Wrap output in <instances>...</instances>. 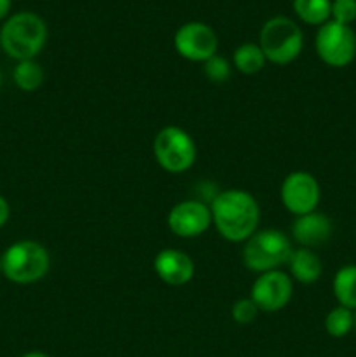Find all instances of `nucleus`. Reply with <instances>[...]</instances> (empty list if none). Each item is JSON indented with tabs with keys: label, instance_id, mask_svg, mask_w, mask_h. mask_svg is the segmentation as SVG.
Instances as JSON below:
<instances>
[{
	"label": "nucleus",
	"instance_id": "f257e3e1",
	"mask_svg": "<svg viewBox=\"0 0 356 357\" xmlns=\"http://www.w3.org/2000/svg\"><path fill=\"white\" fill-rule=\"evenodd\" d=\"M212 222L220 237L229 243L243 244L258 230L260 206L253 194L243 188H227L209 204Z\"/></svg>",
	"mask_w": 356,
	"mask_h": 357
},
{
	"label": "nucleus",
	"instance_id": "f03ea898",
	"mask_svg": "<svg viewBox=\"0 0 356 357\" xmlns=\"http://www.w3.org/2000/svg\"><path fill=\"white\" fill-rule=\"evenodd\" d=\"M47 42V26L38 14L16 13L7 17L0 30V45L16 61L35 59Z\"/></svg>",
	"mask_w": 356,
	"mask_h": 357
},
{
	"label": "nucleus",
	"instance_id": "7ed1b4c3",
	"mask_svg": "<svg viewBox=\"0 0 356 357\" xmlns=\"http://www.w3.org/2000/svg\"><path fill=\"white\" fill-rule=\"evenodd\" d=\"M293 246L285 232L276 229L257 230L246 243H243L241 258L248 271L255 274L279 271L288 264Z\"/></svg>",
	"mask_w": 356,
	"mask_h": 357
},
{
	"label": "nucleus",
	"instance_id": "20e7f679",
	"mask_svg": "<svg viewBox=\"0 0 356 357\" xmlns=\"http://www.w3.org/2000/svg\"><path fill=\"white\" fill-rule=\"evenodd\" d=\"M258 45L267 63L285 66L295 61L304 47V33L288 16H272L262 24Z\"/></svg>",
	"mask_w": 356,
	"mask_h": 357
},
{
	"label": "nucleus",
	"instance_id": "39448f33",
	"mask_svg": "<svg viewBox=\"0 0 356 357\" xmlns=\"http://www.w3.org/2000/svg\"><path fill=\"white\" fill-rule=\"evenodd\" d=\"M49 251L37 241H17L2 255V274L14 284H34L47 275Z\"/></svg>",
	"mask_w": 356,
	"mask_h": 357
},
{
	"label": "nucleus",
	"instance_id": "423d86ee",
	"mask_svg": "<svg viewBox=\"0 0 356 357\" xmlns=\"http://www.w3.org/2000/svg\"><path fill=\"white\" fill-rule=\"evenodd\" d=\"M154 157L161 169L170 174H181L191 169L198 159L194 138L185 129L170 124L164 126L154 138Z\"/></svg>",
	"mask_w": 356,
	"mask_h": 357
},
{
	"label": "nucleus",
	"instance_id": "0eeeda50",
	"mask_svg": "<svg viewBox=\"0 0 356 357\" xmlns=\"http://www.w3.org/2000/svg\"><path fill=\"white\" fill-rule=\"evenodd\" d=\"M316 54L332 68H344L356 58V33L348 24L327 21L314 37Z\"/></svg>",
	"mask_w": 356,
	"mask_h": 357
},
{
	"label": "nucleus",
	"instance_id": "6e6552de",
	"mask_svg": "<svg viewBox=\"0 0 356 357\" xmlns=\"http://www.w3.org/2000/svg\"><path fill=\"white\" fill-rule=\"evenodd\" d=\"M279 197L286 211L293 216L316 211L321 201L320 181L307 171H293L283 180Z\"/></svg>",
	"mask_w": 356,
	"mask_h": 357
},
{
	"label": "nucleus",
	"instance_id": "1a4fd4ad",
	"mask_svg": "<svg viewBox=\"0 0 356 357\" xmlns=\"http://www.w3.org/2000/svg\"><path fill=\"white\" fill-rule=\"evenodd\" d=\"M173 47L187 61L205 63L218 51V37L209 24L188 21L175 31Z\"/></svg>",
	"mask_w": 356,
	"mask_h": 357
},
{
	"label": "nucleus",
	"instance_id": "9d476101",
	"mask_svg": "<svg viewBox=\"0 0 356 357\" xmlns=\"http://www.w3.org/2000/svg\"><path fill=\"white\" fill-rule=\"evenodd\" d=\"M293 296V281L286 272L271 271L258 274L251 284L250 298L260 312H279Z\"/></svg>",
	"mask_w": 356,
	"mask_h": 357
},
{
	"label": "nucleus",
	"instance_id": "9b49d317",
	"mask_svg": "<svg viewBox=\"0 0 356 357\" xmlns=\"http://www.w3.org/2000/svg\"><path fill=\"white\" fill-rule=\"evenodd\" d=\"M212 225L209 206L195 199L178 202L168 213V229L180 239H194L202 236Z\"/></svg>",
	"mask_w": 356,
	"mask_h": 357
},
{
	"label": "nucleus",
	"instance_id": "f8f14e48",
	"mask_svg": "<svg viewBox=\"0 0 356 357\" xmlns=\"http://www.w3.org/2000/svg\"><path fill=\"white\" fill-rule=\"evenodd\" d=\"M154 272L168 286H185L194 279V260L177 248L161 250L154 257Z\"/></svg>",
	"mask_w": 356,
	"mask_h": 357
},
{
	"label": "nucleus",
	"instance_id": "ddd939ff",
	"mask_svg": "<svg viewBox=\"0 0 356 357\" xmlns=\"http://www.w3.org/2000/svg\"><path fill=\"white\" fill-rule=\"evenodd\" d=\"M334 234V223L325 213L311 211L307 215L295 216L292 223V237L300 248H313L323 246L328 243Z\"/></svg>",
	"mask_w": 356,
	"mask_h": 357
},
{
	"label": "nucleus",
	"instance_id": "4468645a",
	"mask_svg": "<svg viewBox=\"0 0 356 357\" xmlns=\"http://www.w3.org/2000/svg\"><path fill=\"white\" fill-rule=\"evenodd\" d=\"M288 268L292 281L300 282V284H313L323 274V264L318 253L307 248H297L292 251L288 258Z\"/></svg>",
	"mask_w": 356,
	"mask_h": 357
},
{
	"label": "nucleus",
	"instance_id": "2eb2a0df",
	"mask_svg": "<svg viewBox=\"0 0 356 357\" xmlns=\"http://www.w3.org/2000/svg\"><path fill=\"white\" fill-rule=\"evenodd\" d=\"M332 291L339 305L356 310V265H344L335 272Z\"/></svg>",
	"mask_w": 356,
	"mask_h": 357
},
{
	"label": "nucleus",
	"instance_id": "dca6fc26",
	"mask_svg": "<svg viewBox=\"0 0 356 357\" xmlns=\"http://www.w3.org/2000/svg\"><path fill=\"white\" fill-rule=\"evenodd\" d=\"M232 63L234 68L243 75H255V73L264 70L267 59H265L260 45L255 44V42H244L234 51Z\"/></svg>",
	"mask_w": 356,
	"mask_h": 357
},
{
	"label": "nucleus",
	"instance_id": "f3484780",
	"mask_svg": "<svg viewBox=\"0 0 356 357\" xmlns=\"http://www.w3.org/2000/svg\"><path fill=\"white\" fill-rule=\"evenodd\" d=\"M13 80L21 91H24V93H34V91H37L44 84V68L35 59L17 61L13 70Z\"/></svg>",
	"mask_w": 356,
	"mask_h": 357
},
{
	"label": "nucleus",
	"instance_id": "a211bd4d",
	"mask_svg": "<svg viewBox=\"0 0 356 357\" xmlns=\"http://www.w3.org/2000/svg\"><path fill=\"white\" fill-rule=\"evenodd\" d=\"M293 10L306 24L321 26L332 17V0H293Z\"/></svg>",
	"mask_w": 356,
	"mask_h": 357
},
{
	"label": "nucleus",
	"instance_id": "6ab92c4d",
	"mask_svg": "<svg viewBox=\"0 0 356 357\" xmlns=\"http://www.w3.org/2000/svg\"><path fill=\"white\" fill-rule=\"evenodd\" d=\"M355 326V316L353 310L346 309V307L337 305L327 314L325 317V331L330 335L332 338H344L349 335V331Z\"/></svg>",
	"mask_w": 356,
	"mask_h": 357
},
{
	"label": "nucleus",
	"instance_id": "aec40b11",
	"mask_svg": "<svg viewBox=\"0 0 356 357\" xmlns=\"http://www.w3.org/2000/svg\"><path fill=\"white\" fill-rule=\"evenodd\" d=\"M230 72H232V66H230V63L227 61V58L220 56L218 52L202 63V73H205L206 79L212 80L213 84L227 82L230 77Z\"/></svg>",
	"mask_w": 356,
	"mask_h": 357
},
{
	"label": "nucleus",
	"instance_id": "412c9836",
	"mask_svg": "<svg viewBox=\"0 0 356 357\" xmlns=\"http://www.w3.org/2000/svg\"><path fill=\"white\" fill-rule=\"evenodd\" d=\"M258 314H260V310H258V307L255 305V302L250 296L236 300L232 303V307H230V317H232V321L237 324H243V326L255 323Z\"/></svg>",
	"mask_w": 356,
	"mask_h": 357
},
{
	"label": "nucleus",
	"instance_id": "4be33fe9",
	"mask_svg": "<svg viewBox=\"0 0 356 357\" xmlns=\"http://www.w3.org/2000/svg\"><path fill=\"white\" fill-rule=\"evenodd\" d=\"M356 20V0H332V21L351 26Z\"/></svg>",
	"mask_w": 356,
	"mask_h": 357
},
{
	"label": "nucleus",
	"instance_id": "5701e85b",
	"mask_svg": "<svg viewBox=\"0 0 356 357\" xmlns=\"http://www.w3.org/2000/svg\"><path fill=\"white\" fill-rule=\"evenodd\" d=\"M9 216H10L9 202H7L6 197H2V195H0V229L6 225L7 220H9Z\"/></svg>",
	"mask_w": 356,
	"mask_h": 357
},
{
	"label": "nucleus",
	"instance_id": "b1692460",
	"mask_svg": "<svg viewBox=\"0 0 356 357\" xmlns=\"http://www.w3.org/2000/svg\"><path fill=\"white\" fill-rule=\"evenodd\" d=\"M10 3H13V0H0V20H3L9 14Z\"/></svg>",
	"mask_w": 356,
	"mask_h": 357
},
{
	"label": "nucleus",
	"instance_id": "393cba45",
	"mask_svg": "<svg viewBox=\"0 0 356 357\" xmlns=\"http://www.w3.org/2000/svg\"><path fill=\"white\" fill-rule=\"evenodd\" d=\"M21 357H49V356H47V354H44V352L31 351V352H27V354H23Z\"/></svg>",
	"mask_w": 356,
	"mask_h": 357
},
{
	"label": "nucleus",
	"instance_id": "a878e982",
	"mask_svg": "<svg viewBox=\"0 0 356 357\" xmlns=\"http://www.w3.org/2000/svg\"><path fill=\"white\" fill-rule=\"evenodd\" d=\"M0 274H2V255H0Z\"/></svg>",
	"mask_w": 356,
	"mask_h": 357
},
{
	"label": "nucleus",
	"instance_id": "bb28decb",
	"mask_svg": "<svg viewBox=\"0 0 356 357\" xmlns=\"http://www.w3.org/2000/svg\"><path fill=\"white\" fill-rule=\"evenodd\" d=\"M0 84H2V73H0Z\"/></svg>",
	"mask_w": 356,
	"mask_h": 357
}]
</instances>
